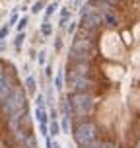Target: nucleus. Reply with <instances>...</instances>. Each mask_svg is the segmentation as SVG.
I'll list each match as a JSON object with an SVG mask.
<instances>
[{
	"label": "nucleus",
	"mask_w": 140,
	"mask_h": 148,
	"mask_svg": "<svg viewBox=\"0 0 140 148\" xmlns=\"http://www.w3.org/2000/svg\"><path fill=\"white\" fill-rule=\"evenodd\" d=\"M62 68L74 148H140V0H86Z\"/></svg>",
	"instance_id": "f257e3e1"
},
{
	"label": "nucleus",
	"mask_w": 140,
	"mask_h": 148,
	"mask_svg": "<svg viewBox=\"0 0 140 148\" xmlns=\"http://www.w3.org/2000/svg\"><path fill=\"white\" fill-rule=\"evenodd\" d=\"M23 72H25V74L31 72V64H29V62H25V64H23Z\"/></svg>",
	"instance_id": "aec40b11"
},
{
	"label": "nucleus",
	"mask_w": 140,
	"mask_h": 148,
	"mask_svg": "<svg viewBox=\"0 0 140 148\" xmlns=\"http://www.w3.org/2000/svg\"><path fill=\"white\" fill-rule=\"evenodd\" d=\"M37 66H47V51L45 49H41V51L37 53Z\"/></svg>",
	"instance_id": "f8f14e48"
},
{
	"label": "nucleus",
	"mask_w": 140,
	"mask_h": 148,
	"mask_svg": "<svg viewBox=\"0 0 140 148\" xmlns=\"http://www.w3.org/2000/svg\"><path fill=\"white\" fill-rule=\"evenodd\" d=\"M35 107H47V97L43 94H37L35 96Z\"/></svg>",
	"instance_id": "f3484780"
},
{
	"label": "nucleus",
	"mask_w": 140,
	"mask_h": 148,
	"mask_svg": "<svg viewBox=\"0 0 140 148\" xmlns=\"http://www.w3.org/2000/svg\"><path fill=\"white\" fill-rule=\"evenodd\" d=\"M6 51V41H0V53Z\"/></svg>",
	"instance_id": "412c9836"
},
{
	"label": "nucleus",
	"mask_w": 140,
	"mask_h": 148,
	"mask_svg": "<svg viewBox=\"0 0 140 148\" xmlns=\"http://www.w3.org/2000/svg\"><path fill=\"white\" fill-rule=\"evenodd\" d=\"M20 18H22V16H20V12H18V10H12V14H10V20H8V25H10V27L18 25Z\"/></svg>",
	"instance_id": "4468645a"
},
{
	"label": "nucleus",
	"mask_w": 140,
	"mask_h": 148,
	"mask_svg": "<svg viewBox=\"0 0 140 148\" xmlns=\"http://www.w3.org/2000/svg\"><path fill=\"white\" fill-rule=\"evenodd\" d=\"M60 134V123L59 121H51V123H49V136H59Z\"/></svg>",
	"instance_id": "9d476101"
},
{
	"label": "nucleus",
	"mask_w": 140,
	"mask_h": 148,
	"mask_svg": "<svg viewBox=\"0 0 140 148\" xmlns=\"http://www.w3.org/2000/svg\"><path fill=\"white\" fill-rule=\"evenodd\" d=\"M62 47H64V41H62V35H57L55 37V53L59 55L62 51Z\"/></svg>",
	"instance_id": "dca6fc26"
},
{
	"label": "nucleus",
	"mask_w": 140,
	"mask_h": 148,
	"mask_svg": "<svg viewBox=\"0 0 140 148\" xmlns=\"http://www.w3.org/2000/svg\"><path fill=\"white\" fill-rule=\"evenodd\" d=\"M0 148H41L20 70L0 57Z\"/></svg>",
	"instance_id": "f03ea898"
},
{
	"label": "nucleus",
	"mask_w": 140,
	"mask_h": 148,
	"mask_svg": "<svg viewBox=\"0 0 140 148\" xmlns=\"http://www.w3.org/2000/svg\"><path fill=\"white\" fill-rule=\"evenodd\" d=\"M23 86H25V90H27V96H29V97L37 96V78L33 76V74H27V76H25Z\"/></svg>",
	"instance_id": "7ed1b4c3"
},
{
	"label": "nucleus",
	"mask_w": 140,
	"mask_h": 148,
	"mask_svg": "<svg viewBox=\"0 0 140 148\" xmlns=\"http://www.w3.org/2000/svg\"><path fill=\"white\" fill-rule=\"evenodd\" d=\"M76 27H78V20H72V22L68 23V27H66V35L72 37L74 33H76Z\"/></svg>",
	"instance_id": "a211bd4d"
},
{
	"label": "nucleus",
	"mask_w": 140,
	"mask_h": 148,
	"mask_svg": "<svg viewBox=\"0 0 140 148\" xmlns=\"http://www.w3.org/2000/svg\"><path fill=\"white\" fill-rule=\"evenodd\" d=\"M55 90L59 94H64V68H59V72L55 76Z\"/></svg>",
	"instance_id": "423d86ee"
},
{
	"label": "nucleus",
	"mask_w": 140,
	"mask_h": 148,
	"mask_svg": "<svg viewBox=\"0 0 140 148\" xmlns=\"http://www.w3.org/2000/svg\"><path fill=\"white\" fill-rule=\"evenodd\" d=\"M35 119L39 121V125H49L51 119H49V111H47V107H35Z\"/></svg>",
	"instance_id": "39448f33"
},
{
	"label": "nucleus",
	"mask_w": 140,
	"mask_h": 148,
	"mask_svg": "<svg viewBox=\"0 0 140 148\" xmlns=\"http://www.w3.org/2000/svg\"><path fill=\"white\" fill-rule=\"evenodd\" d=\"M27 23H29V16L25 14L20 18V22H18V25H16V31L18 33H22V31H25V27H27Z\"/></svg>",
	"instance_id": "9b49d317"
},
{
	"label": "nucleus",
	"mask_w": 140,
	"mask_h": 148,
	"mask_svg": "<svg viewBox=\"0 0 140 148\" xmlns=\"http://www.w3.org/2000/svg\"><path fill=\"white\" fill-rule=\"evenodd\" d=\"M8 33H10V25H2V27H0V41H4V39H6L8 37Z\"/></svg>",
	"instance_id": "6ab92c4d"
},
{
	"label": "nucleus",
	"mask_w": 140,
	"mask_h": 148,
	"mask_svg": "<svg viewBox=\"0 0 140 148\" xmlns=\"http://www.w3.org/2000/svg\"><path fill=\"white\" fill-rule=\"evenodd\" d=\"M29 57H31V59H35V57H37V55H35V49H29Z\"/></svg>",
	"instance_id": "4be33fe9"
},
{
	"label": "nucleus",
	"mask_w": 140,
	"mask_h": 148,
	"mask_svg": "<svg viewBox=\"0 0 140 148\" xmlns=\"http://www.w3.org/2000/svg\"><path fill=\"white\" fill-rule=\"evenodd\" d=\"M45 6H47V4H45V0H35V2H33V6H31V14H39Z\"/></svg>",
	"instance_id": "2eb2a0df"
},
{
	"label": "nucleus",
	"mask_w": 140,
	"mask_h": 148,
	"mask_svg": "<svg viewBox=\"0 0 140 148\" xmlns=\"http://www.w3.org/2000/svg\"><path fill=\"white\" fill-rule=\"evenodd\" d=\"M60 133L62 134H70V119L68 117L60 119Z\"/></svg>",
	"instance_id": "ddd939ff"
},
{
	"label": "nucleus",
	"mask_w": 140,
	"mask_h": 148,
	"mask_svg": "<svg viewBox=\"0 0 140 148\" xmlns=\"http://www.w3.org/2000/svg\"><path fill=\"white\" fill-rule=\"evenodd\" d=\"M57 8H59V2H57V0H55V2H51V4L47 6L45 16H43V22H49V20H51V16L55 14V10H57Z\"/></svg>",
	"instance_id": "1a4fd4ad"
},
{
	"label": "nucleus",
	"mask_w": 140,
	"mask_h": 148,
	"mask_svg": "<svg viewBox=\"0 0 140 148\" xmlns=\"http://www.w3.org/2000/svg\"><path fill=\"white\" fill-rule=\"evenodd\" d=\"M53 31H55V27L51 25V22H41V27H39V33L45 37H51L53 35Z\"/></svg>",
	"instance_id": "6e6552de"
},
{
	"label": "nucleus",
	"mask_w": 140,
	"mask_h": 148,
	"mask_svg": "<svg viewBox=\"0 0 140 148\" xmlns=\"http://www.w3.org/2000/svg\"><path fill=\"white\" fill-rule=\"evenodd\" d=\"M25 31H22V33H16V37H14V49H16V53H22V47H23V41H25Z\"/></svg>",
	"instance_id": "0eeeda50"
},
{
	"label": "nucleus",
	"mask_w": 140,
	"mask_h": 148,
	"mask_svg": "<svg viewBox=\"0 0 140 148\" xmlns=\"http://www.w3.org/2000/svg\"><path fill=\"white\" fill-rule=\"evenodd\" d=\"M70 16H72V10H70L68 6L60 8V12H59V27H60V29L66 27V23L70 22Z\"/></svg>",
	"instance_id": "20e7f679"
}]
</instances>
